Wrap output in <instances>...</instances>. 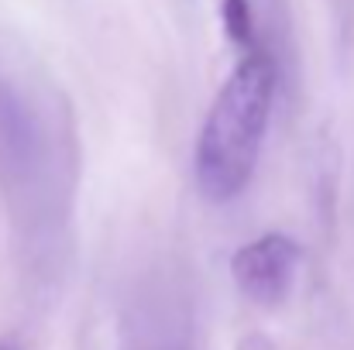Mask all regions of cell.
<instances>
[{
  "instance_id": "7a4b0ae2",
  "label": "cell",
  "mask_w": 354,
  "mask_h": 350,
  "mask_svg": "<svg viewBox=\"0 0 354 350\" xmlns=\"http://www.w3.org/2000/svg\"><path fill=\"white\" fill-rule=\"evenodd\" d=\"M296 264H299V247L282 233H268L237 251L231 271L237 289L248 299L261 306H275L289 295L296 282Z\"/></svg>"
},
{
  "instance_id": "277c9868",
  "label": "cell",
  "mask_w": 354,
  "mask_h": 350,
  "mask_svg": "<svg viewBox=\"0 0 354 350\" xmlns=\"http://www.w3.org/2000/svg\"><path fill=\"white\" fill-rule=\"evenodd\" d=\"M0 350H17V347H10V344H0Z\"/></svg>"
},
{
  "instance_id": "6da1fadb",
  "label": "cell",
  "mask_w": 354,
  "mask_h": 350,
  "mask_svg": "<svg viewBox=\"0 0 354 350\" xmlns=\"http://www.w3.org/2000/svg\"><path fill=\"white\" fill-rule=\"evenodd\" d=\"M275 97V66L265 52H248L217 93L196 141V182L207 200L227 203L254 175Z\"/></svg>"
},
{
  "instance_id": "3957f363",
  "label": "cell",
  "mask_w": 354,
  "mask_h": 350,
  "mask_svg": "<svg viewBox=\"0 0 354 350\" xmlns=\"http://www.w3.org/2000/svg\"><path fill=\"white\" fill-rule=\"evenodd\" d=\"M224 21H227V31L234 41H251V10H248V0H227L224 3Z\"/></svg>"
}]
</instances>
